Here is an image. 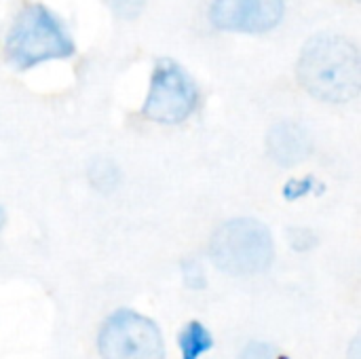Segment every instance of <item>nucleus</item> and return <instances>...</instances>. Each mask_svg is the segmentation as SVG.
I'll return each mask as SVG.
<instances>
[{
    "instance_id": "f257e3e1",
    "label": "nucleus",
    "mask_w": 361,
    "mask_h": 359,
    "mask_svg": "<svg viewBox=\"0 0 361 359\" xmlns=\"http://www.w3.org/2000/svg\"><path fill=\"white\" fill-rule=\"evenodd\" d=\"M298 80L307 93L322 102L345 104L355 99L361 91L357 47L336 34L311 38L298 59Z\"/></svg>"
},
{
    "instance_id": "7ed1b4c3",
    "label": "nucleus",
    "mask_w": 361,
    "mask_h": 359,
    "mask_svg": "<svg viewBox=\"0 0 361 359\" xmlns=\"http://www.w3.org/2000/svg\"><path fill=\"white\" fill-rule=\"evenodd\" d=\"M212 260L231 275H254L273 260V239L258 220H231L222 224L209 245Z\"/></svg>"
},
{
    "instance_id": "9d476101",
    "label": "nucleus",
    "mask_w": 361,
    "mask_h": 359,
    "mask_svg": "<svg viewBox=\"0 0 361 359\" xmlns=\"http://www.w3.org/2000/svg\"><path fill=\"white\" fill-rule=\"evenodd\" d=\"M110 4L114 6V11L123 17H135L142 6H144V0H110Z\"/></svg>"
},
{
    "instance_id": "20e7f679",
    "label": "nucleus",
    "mask_w": 361,
    "mask_h": 359,
    "mask_svg": "<svg viewBox=\"0 0 361 359\" xmlns=\"http://www.w3.org/2000/svg\"><path fill=\"white\" fill-rule=\"evenodd\" d=\"M197 106V89L192 78L171 59H159L148 97L144 104V116L161 125H178L186 121Z\"/></svg>"
},
{
    "instance_id": "39448f33",
    "label": "nucleus",
    "mask_w": 361,
    "mask_h": 359,
    "mask_svg": "<svg viewBox=\"0 0 361 359\" xmlns=\"http://www.w3.org/2000/svg\"><path fill=\"white\" fill-rule=\"evenodd\" d=\"M99 353L104 359H165V347L154 322L133 311H118L99 332Z\"/></svg>"
},
{
    "instance_id": "9b49d317",
    "label": "nucleus",
    "mask_w": 361,
    "mask_h": 359,
    "mask_svg": "<svg viewBox=\"0 0 361 359\" xmlns=\"http://www.w3.org/2000/svg\"><path fill=\"white\" fill-rule=\"evenodd\" d=\"M4 226V212H2V207H0V229Z\"/></svg>"
},
{
    "instance_id": "423d86ee",
    "label": "nucleus",
    "mask_w": 361,
    "mask_h": 359,
    "mask_svg": "<svg viewBox=\"0 0 361 359\" xmlns=\"http://www.w3.org/2000/svg\"><path fill=\"white\" fill-rule=\"evenodd\" d=\"M283 0H214L209 19L218 30L237 34H264L279 25Z\"/></svg>"
},
{
    "instance_id": "0eeeda50",
    "label": "nucleus",
    "mask_w": 361,
    "mask_h": 359,
    "mask_svg": "<svg viewBox=\"0 0 361 359\" xmlns=\"http://www.w3.org/2000/svg\"><path fill=\"white\" fill-rule=\"evenodd\" d=\"M309 133L296 123H279L269 133V154L279 165H298L311 154Z\"/></svg>"
},
{
    "instance_id": "6e6552de",
    "label": "nucleus",
    "mask_w": 361,
    "mask_h": 359,
    "mask_svg": "<svg viewBox=\"0 0 361 359\" xmlns=\"http://www.w3.org/2000/svg\"><path fill=\"white\" fill-rule=\"evenodd\" d=\"M212 334L199 322H190L180 334V349L184 359H199L212 349Z\"/></svg>"
},
{
    "instance_id": "f03ea898",
    "label": "nucleus",
    "mask_w": 361,
    "mask_h": 359,
    "mask_svg": "<svg viewBox=\"0 0 361 359\" xmlns=\"http://www.w3.org/2000/svg\"><path fill=\"white\" fill-rule=\"evenodd\" d=\"M76 47L57 21V17L42 4H27L8 30L4 53L19 70H30L51 59H66L74 55Z\"/></svg>"
},
{
    "instance_id": "1a4fd4ad",
    "label": "nucleus",
    "mask_w": 361,
    "mask_h": 359,
    "mask_svg": "<svg viewBox=\"0 0 361 359\" xmlns=\"http://www.w3.org/2000/svg\"><path fill=\"white\" fill-rule=\"evenodd\" d=\"M241 359H290L288 355H283L279 349L271 347V345H262V343H254L245 349V353L241 355Z\"/></svg>"
}]
</instances>
